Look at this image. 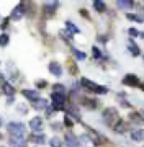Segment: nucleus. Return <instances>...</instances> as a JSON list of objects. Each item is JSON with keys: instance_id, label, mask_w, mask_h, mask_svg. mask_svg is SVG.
Listing matches in <instances>:
<instances>
[{"instance_id": "obj_9", "label": "nucleus", "mask_w": 144, "mask_h": 147, "mask_svg": "<svg viewBox=\"0 0 144 147\" xmlns=\"http://www.w3.org/2000/svg\"><path fill=\"white\" fill-rule=\"evenodd\" d=\"M48 69H49V72L54 74L56 77H61V75H62V69H61V65H59L57 62H49Z\"/></svg>"}, {"instance_id": "obj_41", "label": "nucleus", "mask_w": 144, "mask_h": 147, "mask_svg": "<svg viewBox=\"0 0 144 147\" xmlns=\"http://www.w3.org/2000/svg\"><path fill=\"white\" fill-rule=\"evenodd\" d=\"M141 115H144V110H143V111H141Z\"/></svg>"}, {"instance_id": "obj_42", "label": "nucleus", "mask_w": 144, "mask_h": 147, "mask_svg": "<svg viewBox=\"0 0 144 147\" xmlns=\"http://www.w3.org/2000/svg\"><path fill=\"white\" fill-rule=\"evenodd\" d=\"M0 124H2V118H0Z\"/></svg>"}, {"instance_id": "obj_40", "label": "nucleus", "mask_w": 144, "mask_h": 147, "mask_svg": "<svg viewBox=\"0 0 144 147\" xmlns=\"http://www.w3.org/2000/svg\"><path fill=\"white\" fill-rule=\"evenodd\" d=\"M139 38H141V39H144V33H141V31H139Z\"/></svg>"}, {"instance_id": "obj_37", "label": "nucleus", "mask_w": 144, "mask_h": 147, "mask_svg": "<svg viewBox=\"0 0 144 147\" xmlns=\"http://www.w3.org/2000/svg\"><path fill=\"white\" fill-rule=\"evenodd\" d=\"M53 113H54V110H53V108H48V110H46V115H48V118H49L51 115H53Z\"/></svg>"}, {"instance_id": "obj_36", "label": "nucleus", "mask_w": 144, "mask_h": 147, "mask_svg": "<svg viewBox=\"0 0 144 147\" xmlns=\"http://www.w3.org/2000/svg\"><path fill=\"white\" fill-rule=\"evenodd\" d=\"M97 39H98L100 42H107V36H101V34H100L98 38H97Z\"/></svg>"}, {"instance_id": "obj_35", "label": "nucleus", "mask_w": 144, "mask_h": 147, "mask_svg": "<svg viewBox=\"0 0 144 147\" xmlns=\"http://www.w3.org/2000/svg\"><path fill=\"white\" fill-rule=\"evenodd\" d=\"M8 21H10V18H7V20L3 21V23H2V25H0V28H2V30H5V28L8 26Z\"/></svg>"}, {"instance_id": "obj_12", "label": "nucleus", "mask_w": 144, "mask_h": 147, "mask_svg": "<svg viewBox=\"0 0 144 147\" xmlns=\"http://www.w3.org/2000/svg\"><path fill=\"white\" fill-rule=\"evenodd\" d=\"M66 111H67V116H70V118H74L75 121H80V113L77 110H75L74 106H66Z\"/></svg>"}, {"instance_id": "obj_11", "label": "nucleus", "mask_w": 144, "mask_h": 147, "mask_svg": "<svg viewBox=\"0 0 144 147\" xmlns=\"http://www.w3.org/2000/svg\"><path fill=\"white\" fill-rule=\"evenodd\" d=\"M23 13H25V10H23V3H20V5L13 10V13L10 15V20H20V18L23 16Z\"/></svg>"}, {"instance_id": "obj_22", "label": "nucleus", "mask_w": 144, "mask_h": 147, "mask_svg": "<svg viewBox=\"0 0 144 147\" xmlns=\"http://www.w3.org/2000/svg\"><path fill=\"white\" fill-rule=\"evenodd\" d=\"M66 28H67V33H70V34H74V33H79L80 31V30L75 26L72 21H66Z\"/></svg>"}, {"instance_id": "obj_28", "label": "nucleus", "mask_w": 144, "mask_h": 147, "mask_svg": "<svg viewBox=\"0 0 144 147\" xmlns=\"http://www.w3.org/2000/svg\"><path fill=\"white\" fill-rule=\"evenodd\" d=\"M131 121H134V123L141 124V123H143V118H141V115H139V113H133V115H131Z\"/></svg>"}, {"instance_id": "obj_13", "label": "nucleus", "mask_w": 144, "mask_h": 147, "mask_svg": "<svg viewBox=\"0 0 144 147\" xmlns=\"http://www.w3.org/2000/svg\"><path fill=\"white\" fill-rule=\"evenodd\" d=\"M22 95H23V96H26L28 100H31V101H34L36 98H39L36 90H26V88H25V90H22Z\"/></svg>"}, {"instance_id": "obj_17", "label": "nucleus", "mask_w": 144, "mask_h": 147, "mask_svg": "<svg viewBox=\"0 0 144 147\" xmlns=\"http://www.w3.org/2000/svg\"><path fill=\"white\" fill-rule=\"evenodd\" d=\"M2 92L7 95V96H13V93H15V88H13V85L10 84H3V87H2Z\"/></svg>"}, {"instance_id": "obj_21", "label": "nucleus", "mask_w": 144, "mask_h": 147, "mask_svg": "<svg viewBox=\"0 0 144 147\" xmlns=\"http://www.w3.org/2000/svg\"><path fill=\"white\" fill-rule=\"evenodd\" d=\"M31 142H34V144H44V142H46V137H44L43 134H33Z\"/></svg>"}, {"instance_id": "obj_25", "label": "nucleus", "mask_w": 144, "mask_h": 147, "mask_svg": "<svg viewBox=\"0 0 144 147\" xmlns=\"http://www.w3.org/2000/svg\"><path fill=\"white\" fill-rule=\"evenodd\" d=\"M8 42H10V36H8V34H5V33H3V34H0V46L5 47Z\"/></svg>"}, {"instance_id": "obj_14", "label": "nucleus", "mask_w": 144, "mask_h": 147, "mask_svg": "<svg viewBox=\"0 0 144 147\" xmlns=\"http://www.w3.org/2000/svg\"><path fill=\"white\" fill-rule=\"evenodd\" d=\"M31 106L34 108V110H44V108L48 106V101L44 100V98H36V100L33 101Z\"/></svg>"}, {"instance_id": "obj_16", "label": "nucleus", "mask_w": 144, "mask_h": 147, "mask_svg": "<svg viewBox=\"0 0 144 147\" xmlns=\"http://www.w3.org/2000/svg\"><path fill=\"white\" fill-rule=\"evenodd\" d=\"M59 7V2H46L44 3V8H46V13L48 15H53L54 13V10Z\"/></svg>"}, {"instance_id": "obj_26", "label": "nucleus", "mask_w": 144, "mask_h": 147, "mask_svg": "<svg viewBox=\"0 0 144 147\" xmlns=\"http://www.w3.org/2000/svg\"><path fill=\"white\" fill-rule=\"evenodd\" d=\"M49 146L51 147H62V141H61L59 137H53V139L49 141Z\"/></svg>"}, {"instance_id": "obj_29", "label": "nucleus", "mask_w": 144, "mask_h": 147, "mask_svg": "<svg viewBox=\"0 0 144 147\" xmlns=\"http://www.w3.org/2000/svg\"><path fill=\"white\" fill-rule=\"evenodd\" d=\"M72 53H74V56H75L77 59H80V61H82V59H85V54L80 53L79 49H72Z\"/></svg>"}, {"instance_id": "obj_18", "label": "nucleus", "mask_w": 144, "mask_h": 147, "mask_svg": "<svg viewBox=\"0 0 144 147\" xmlns=\"http://www.w3.org/2000/svg\"><path fill=\"white\" fill-rule=\"evenodd\" d=\"M113 131H116V132H120V134H123V132L126 131V123L120 119V121L116 123V124L113 126Z\"/></svg>"}, {"instance_id": "obj_2", "label": "nucleus", "mask_w": 144, "mask_h": 147, "mask_svg": "<svg viewBox=\"0 0 144 147\" xmlns=\"http://www.w3.org/2000/svg\"><path fill=\"white\" fill-rule=\"evenodd\" d=\"M80 84L84 85L89 92H95V93H98V95H105L108 92L107 87L97 85V84H93V82H92V80H89V79H82V80H80Z\"/></svg>"}, {"instance_id": "obj_19", "label": "nucleus", "mask_w": 144, "mask_h": 147, "mask_svg": "<svg viewBox=\"0 0 144 147\" xmlns=\"http://www.w3.org/2000/svg\"><path fill=\"white\" fill-rule=\"evenodd\" d=\"M128 47H129V51H131V54H133V56H139V54H141L139 47L134 44L133 39H128Z\"/></svg>"}, {"instance_id": "obj_6", "label": "nucleus", "mask_w": 144, "mask_h": 147, "mask_svg": "<svg viewBox=\"0 0 144 147\" xmlns=\"http://www.w3.org/2000/svg\"><path fill=\"white\" fill-rule=\"evenodd\" d=\"M123 84L129 85V87H139V85H141V82H139V79L134 75V74H128V75H124Z\"/></svg>"}, {"instance_id": "obj_8", "label": "nucleus", "mask_w": 144, "mask_h": 147, "mask_svg": "<svg viewBox=\"0 0 144 147\" xmlns=\"http://www.w3.org/2000/svg\"><path fill=\"white\" fill-rule=\"evenodd\" d=\"M30 127H31L33 131H34V134H36V132H39L41 129H43V119H41L39 116L33 118V119L30 121Z\"/></svg>"}, {"instance_id": "obj_10", "label": "nucleus", "mask_w": 144, "mask_h": 147, "mask_svg": "<svg viewBox=\"0 0 144 147\" xmlns=\"http://www.w3.org/2000/svg\"><path fill=\"white\" fill-rule=\"evenodd\" d=\"M10 146L11 147H26L25 137H10Z\"/></svg>"}, {"instance_id": "obj_27", "label": "nucleus", "mask_w": 144, "mask_h": 147, "mask_svg": "<svg viewBox=\"0 0 144 147\" xmlns=\"http://www.w3.org/2000/svg\"><path fill=\"white\" fill-rule=\"evenodd\" d=\"M126 18H128V20H134V21H138V23H143V21H144L143 16H136V15H131V13H126Z\"/></svg>"}, {"instance_id": "obj_30", "label": "nucleus", "mask_w": 144, "mask_h": 147, "mask_svg": "<svg viewBox=\"0 0 144 147\" xmlns=\"http://www.w3.org/2000/svg\"><path fill=\"white\" fill-rule=\"evenodd\" d=\"M85 106L90 108V110H93V108H97V101L95 100H85Z\"/></svg>"}, {"instance_id": "obj_20", "label": "nucleus", "mask_w": 144, "mask_h": 147, "mask_svg": "<svg viewBox=\"0 0 144 147\" xmlns=\"http://www.w3.org/2000/svg\"><path fill=\"white\" fill-rule=\"evenodd\" d=\"M116 5L121 8V10H129L131 7H133V2H129V0H118Z\"/></svg>"}, {"instance_id": "obj_39", "label": "nucleus", "mask_w": 144, "mask_h": 147, "mask_svg": "<svg viewBox=\"0 0 144 147\" xmlns=\"http://www.w3.org/2000/svg\"><path fill=\"white\" fill-rule=\"evenodd\" d=\"M7 103L10 105V103H13V96H8V100H7Z\"/></svg>"}, {"instance_id": "obj_5", "label": "nucleus", "mask_w": 144, "mask_h": 147, "mask_svg": "<svg viewBox=\"0 0 144 147\" xmlns=\"http://www.w3.org/2000/svg\"><path fill=\"white\" fill-rule=\"evenodd\" d=\"M87 136H89V139H90L93 144H100L101 141H107L101 134H98V132H97L95 129H92V127H87Z\"/></svg>"}, {"instance_id": "obj_3", "label": "nucleus", "mask_w": 144, "mask_h": 147, "mask_svg": "<svg viewBox=\"0 0 144 147\" xmlns=\"http://www.w3.org/2000/svg\"><path fill=\"white\" fill-rule=\"evenodd\" d=\"M25 124L23 123H8L10 137H25Z\"/></svg>"}, {"instance_id": "obj_44", "label": "nucleus", "mask_w": 144, "mask_h": 147, "mask_svg": "<svg viewBox=\"0 0 144 147\" xmlns=\"http://www.w3.org/2000/svg\"><path fill=\"white\" fill-rule=\"evenodd\" d=\"M0 147H2V146H0Z\"/></svg>"}, {"instance_id": "obj_34", "label": "nucleus", "mask_w": 144, "mask_h": 147, "mask_svg": "<svg viewBox=\"0 0 144 147\" xmlns=\"http://www.w3.org/2000/svg\"><path fill=\"white\" fill-rule=\"evenodd\" d=\"M129 34L131 36H139V31H136L134 28H129Z\"/></svg>"}, {"instance_id": "obj_7", "label": "nucleus", "mask_w": 144, "mask_h": 147, "mask_svg": "<svg viewBox=\"0 0 144 147\" xmlns=\"http://www.w3.org/2000/svg\"><path fill=\"white\" fill-rule=\"evenodd\" d=\"M66 146L67 147H82V144H80L79 139H77L72 132H67V134H66Z\"/></svg>"}, {"instance_id": "obj_4", "label": "nucleus", "mask_w": 144, "mask_h": 147, "mask_svg": "<svg viewBox=\"0 0 144 147\" xmlns=\"http://www.w3.org/2000/svg\"><path fill=\"white\" fill-rule=\"evenodd\" d=\"M51 100H53V110H62V108H66L64 95H59V93H54V92H53Z\"/></svg>"}, {"instance_id": "obj_43", "label": "nucleus", "mask_w": 144, "mask_h": 147, "mask_svg": "<svg viewBox=\"0 0 144 147\" xmlns=\"http://www.w3.org/2000/svg\"><path fill=\"white\" fill-rule=\"evenodd\" d=\"M0 139H2V134H0Z\"/></svg>"}, {"instance_id": "obj_31", "label": "nucleus", "mask_w": 144, "mask_h": 147, "mask_svg": "<svg viewBox=\"0 0 144 147\" xmlns=\"http://www.w3.org/2000/svg\"><path fill=\"white\" fill-rule=\"evenodd\" d=\"M92 51H93V57L95 59H101V53L98 47H92Z\"/></svg>"}, {"instance_id": "obj_24", "label": "nucleus", "mask_w": 144, "mask_h": 147, "mask_svg": "<svg viewBox=\"0 0 144 147\" xmlns=\"http://www.w3.org/2000/svg\"><path fill=\"white\" fill-rule=\"evenodd\" d=\"M53 90H54V93L66 95V87H64V85H61V84H56V85H53Z\"/></svg>"}, {"instance_id": "obj_15", "label": "nucleus", "mask_w": 144, "mask_h": 147, "mask_svg": "<svg viewBox=\"0 0 144 147\" xmlns=\"http://www.w3.org/2000/svg\"><path fill=\"white\" fill-rule=\"evenodd\" d=\"M131 139L136 141V142L144 141V129H134V131L131 132Z\"/></svg>"}, {"instance_id": "obj_32", "label": "nucleus", "mask_w": 144, "mask_h": 147, "mask_svg": "<svg viewBox=\"0 0 144 147\" xmlns=\"http://www.w3.org/2000/svg\"><path fill=\"white\" fill-rule=\"evenodd\" d=\"M61 38H64L66 41H70V39H72V34L67 33V31H61Z\"/></svg>"}, {"instance_id": "obj_23", "label": "nucleus", "mask_w": 144, "mask_h": 147, "mask_svg": "<svg viewBox=\"0 0 144 147\" xmlns=\"http://www.w3.org/2000/svg\"><path fill=\"white\" fill-rule=\"evenodd\" d=\"M93 7H95V10H97V11H100V13H103V11L107 10V5H105V2H100V0L93 2Z\"/></svg>"}, {"instance_id": "obj_33", "label": "nucleus", "mask_w": 144, "mask_h": 147, "mask_svg": "<svg viewBox=\"0 0 144 147\" xmlns=\"http://www.w3.org/2000/svg\"><path fill=\"white\" fill-rule=\"evenodd\" d=\"M64 124H66V126H67V127H72V121H70L69 118H67V116H66V118H64Z\"/></svg>"}, {"instance_id": "obj_38", "label": "nucleus", "mask_w": 144, "mask_h": 147, "mask_svg": "<svg viewBox=\"0 0 144 147\" xmlns=\"http://www.w3.org/2000/svg\"><path fill=\"white\" fill-rule=\"evenodd\" d=\"M3 84H5V82H3V79H2V77H0V92H2V87H3Z\"/></svg>"}, {"instance_id": "obj_1", "label": "nucleus", "mask_w": 144, "mask_h": 147, "mask_svg": "<svg viewBox=\"0 0 144 147\" xmlns=\"http://www.w3.org/2000/svg\"><path fill=\"white\" fill-rule=\"evenodd\" d=\"M103 121L107 123L108 126H115L118 121H120V116H118V111L115 108H107V110H103Z\"/></svg>"}]
</instances>
